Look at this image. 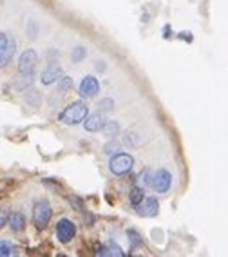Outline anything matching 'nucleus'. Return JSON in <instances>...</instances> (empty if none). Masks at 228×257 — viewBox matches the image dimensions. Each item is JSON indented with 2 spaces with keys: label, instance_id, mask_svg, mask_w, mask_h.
Masks as SVG:
<instances>
[{
  "label": "nucleus",
  "instance_id": "nucleus-23",
  "mask_svg": "<svg viewBox=\"0 0 228 257\" xmlns=\"http://www.w3.org/2000/svg\"><path fill=\"white\" fill-rule=\"evenodd\" d=\"M127 235H129V241H131V243H133V248H136L138 244L142 243V241H140V235H138V232H136V230H129V232H127Z\"/></svg>",
  "mask_w": 228,
  "mask_h": 257
},
{
  "label": "nucleus",
  "instance_id": "nucleus-19",
  "mask_svg": "<svg viewBox=\"0 0 228 257\" xmlns=\"http://www.w3.org/2000/svg\"><path fill=\"white\" fill-rule=\"evenodd\" d=\"M124 142H125V145H129V147H138V145L142 143V140H140V136H138V134L131 133V134H127V136H125Z\"/></svg>",
  "mask_w": 228,
  "mask_h": 257
},
{
  "label": "nucleus",
  "instance_id": "nucleus-27",
  "mask_svg": "<svg viewBox=\"0 0 228 257\" xmlns=\"http://www.w3.org/2000/svg\"><path fill=\"white\" fill-rule=\"evenodd\" d=\"M96 69H98V71H103L105 69V62H96Z\"/></svg>",
  "mask_w": 228,
  "mask_h": 257
},
{
  "label": "nucleus",
  "instance_id": "nucleus-21",
  "mask_svg": "<svg viewBox=\"0 0 228 257\" xmlns=\"http://www.w3.org/2000/svg\"><path fill=\"white\" fill-rule=\"evenodd\" d=\"M140 183L143 185V187H151L152 185V170H143L142 174H140Z\"/></svg>",
  "mask_w": 228,
  "mask_h": 257
},
{
  "label": "nucleus",
  "instance_id": "nucleus-9",
  "mask_svg": "<svg viewBox=\"0 0 228 257\" xmlns=\"http://www.w3.org/2000/svg\"><path fill=\"white\" fill-rule=\"evenodd\" d=\"M78 92L82 98H92L100 92V82L94 76H83V80L80 82Z\"/></svg>",
  "mask_w": 228,
  "mask_h": 257
},
{
  "label": "nucleus",
  "instance_id": "nucleus-13",
  "mask_svg": "<svg viewBox=\"0 0 228 257\" xmlns=\"http://www.w3.org/2000/svg\"><path fill=\"white\" fill-rule=\"evenodd\" d=\"M145 199V187H133L131 188V192H129V201H131V205L133 207H138L140 203Z\"/></svg>",
  "mask_w": 228,
  "mask_h": 257
},
{
  "label": "nucleus",
  "instance_id": "nucleus-6",
  "mask_svg": "<svg viewBox=\"0 0 228 257\" xmlns=\"http://www.w3.org/2000/svg\"><path fill=\"white\" fill-rule=\"evenodd\" d=\"M74 237H76V225L67 217H62L56 223V239H58V243L69 244Z\"/></svg>",
  "mask_w": 228,
  "mask_h": 257
},
{
  "label": "nucleus",
  "instance_id": "nucleus-18",
  "mask_svg": "<svg viewBox=\"0 0 228 257\" xmlns=\"http://www.w3.org/2000/svg\"><path fill=\"white\" fill-rule=\"evenodd\" d=\"M85 56H87V49L82 46L74 47V49L71 51V60H73L74 64H80L82 60H85Z\"/></svg>",
  "mask_w": 228,
  "mask_h": 257
},
{
  "label": "nucleus",
  "instance_id": "nucleus-8",
  "mask_svg": "<svg viewBox=\"0 0 228 257\" xmlns=\"http://www.w3.org/2000/svg\"><path fill=\"white\" fill-rule=\"evenodd\" d=\"M62 76H64V69H62V65H58L56 62H51L46 69L42 71L40 82L44 83V85H53V83L58 82Z\"/></svg>",
  "mask_w": 228,
  "mask_h": 257
},
{
  "label": "nucleus",
  "instance_id": "nucleus-20",
  "mask_svg": "<svg viewBox=\"0 0 228 257\" xmlns=\"http://www.w3.org/2000/svg\"><path fill=\"white\" fill-rule=\"evenodd\" d=\"M98 109H100V112H109V110L114 109V100L112 98H103V100L100 101Z\"/></svg>",
  "mask_w": 228,
  "mask_h": 257
},
{
  "label": "nucleus",
  "instance_id": "nucleus-11",
  "mask_svg": "<svg viewBox=\"0 0 228 257\" xmlns=\"http://www.w3.org/2000/svg\"><path fill=\"white\" fill-rule=\"evenodd\" d=\"M105 125V118L101 112H96V114L87 116L85 121H83V128L87 133H100Z\"/></svg>",
  "mask_w": 228,
  "mask_h": 257
},
{
  "label": "nucleus",
  "instance_id": "nucleus-10",
  "mask_svg": "<svg viewBox=\"0 0 228 257\" xmlns=\"http://www.w3.org/2000/svg\"><path fill=\"white\" fill-rule=\"evenodd\" d=\"M136 208V214L142 217H154L156 214H158V210H160V201L156 198H145L143 199Z\"/></svg>",
  "mask_w": 228,
  "mask_h": 257
},
{
  "label": "nucleus",
  "instance_id": "nucleus-15",
  "mask_svg": "<svg viewBox=\"0 0 228 257\" xmlns=\"http://www.w3.org/2000/svg\"><path fill=\"white\" fill-rule=\"evenodd\" d=\"M101 131H103V134L107 138H112V136H116L120 133V123L116 119H105V125Z\"/></svg>",
  "mask_w": 228,
  "mask_h": 257
},
{
  "label": "nucleus",
  "instance_id": "nucleus-7",
  "mask_svg": "<svg viewBox=\"0 0 228 257\" xmlns=\"http://www.w3.org/2000/svg\"><path fill=\"white\" fill-rule=\"evenodd\" d=\"M172 187V174L167 169H158L156 172H152V185L151 188L158 194L169 192Z\"/></svg>",
  "mask_w": 228,
  "mask_h": 257
},
{
  "label": "nucleus",
  "instance_id": "nucleus-2",
  "mask_svg": "<svg viewBox=\"0 0 228 257\" xmlns=\"http://www.w3.org/2000/svg\"><path fill=\"white\" fill-rule=\"evenodd\" d=\"M89 116V107L85 101L76 100L73 103H69L62 112H60V121H64L65 125H78L83 123L85 118Z\"/></svg>",
  "mask_w": 228,
  "mask_h": 257
},
{
  "label": "nucleus",
  "instance_id": "nucleus-22",
  "mask_svg": "<svg viewBox=\"0 0 228 257\" xmlns=\"http://www.w3.org/2000/svg\"><path fill=\"white\" fill-rule=\"evenodd\" d=\"M107 250H109V255H125L124 250H122L116 243H112V241L107 243Z\"/></svg>",
  "mask_w": 228,
  "mask_h": 257
},
{
  "label": "nucleus",
  "instance_id": "nucleus-26",
  "mask_svg": "<svg viewBox=\"0 0 228 257\" xmlns=\"http://www.w3.org/2000/svg\"><path fill=\"white\" fill-rule=\"evenodd\" d=\"M69 201L73 203L74 207H76V210H82V199H78V198H74V196H71V198H69Z\"/></svg>",
  "mask_w": 228,
  "mask_h": 257
},
{
  "label": "nucleus",
  "instance_id": "nucleus-5",
  "mask_svg": "<svg viewBox=\"0 0 228 257\" xmlns=\"http://www.w3.org/2000/svg\"><path fill=\"white\" fill-rule=\"evenodd\" d=\"M51 217H53V208H51L49 201L46 199H40V201L35 203L33 207V223L38 230H44L49 225Z\"/></svg>",
  "mask_w": 228,
  "mask_h": 257
},
{
  "label": "nucleus",
  "instance_id": "nucleus-17",
  "mask_svg": "<svg viewBox=\"0 0 228 257\" xmlns=\"http://www.w3.org/2000/svg\"><path fill=\"white\" fill-rule=\"evenodd\" d=\"M71 87H73V78H69V76H65V74L56 82V89H58L60 94H65Z\"/></svg>",
  "mask_w": 228,
  "mask_h": 257
},
{
  "label": "nucleus",
  "instance_id": "nucleus-12",
  "mask_svg": "<svg viewBox=\"0 0 228 257\" xmlns=\"http://www.w3.org/2000/svg\"><path fill=\"white\" fill-rule=\"evenodd\" d=\"M8 225H10V228L13 230L15 234H20L26 228V217H24L22 212H13V214H10Z\"/></svg>",
  "mask_w": 228,
  "mask_h": 257
},
{
  "label": "nucleus",
  "instance_id": "nucleus-14",
  "mask_svg": "<svg viewBox=\"0 0 228 257\" xmlns=\"http://www.w3.org/2000/svg\"><path fill=\"white\" fill-rule=\"evenodd\" d=\"M19 253L17 244H13L11 241H0V257H11Z\"/></svg>",
  "mask_w": 228,
  "mask_h": 257
},
{
  "label": "nucleus",
  "instance_id": "nucleus-25",
  "mask_svg": "<svg viewBox=\"0 0 228 257\" xmlns=\"http://www.w3.org/2000/svg\"><path fill=\"white\" fill-rule=\"evenodd\" d=\"M114 151H118V143H114V142H110V143H107L105 145V154H112Z\"/></svg>",
  "mask_w": 228,
  "mask_h": 257
},
{
  "label": "nucleus",
  "instance_id": "nucleus-1",
  "mask_svg": "<svg viewBox=\"0 0 228 257\" xmlns=\"http://www.w3.org/2000/svg\"><path fill=\"white\" fill-rule=\"evenodd\" d=\"M37 65H38V55L35 49H26L19 58V76L15 80V89L17 91H26L31 87L37 76Z\"/></svg>",
  "mask_w": 228,
  "mask_h": 257
},
{
  "label": "nucleus",
  "instance_id": "nucleus-3",
  "mask_svg": "<svg viewBox=\"0 0 228 257\" xmlns=\"http://www.w3.org/2000/svg\"><path fill=\"white\" fill-rule=\"evenodd\" d=\"M109 169L114 176H125L134 169V158L129 152H116L109 160Z\"/></svg>",
  "mask_w": 228,
  "mask_h": 257
},
{
  "label": "nucleus",
  "instance_id": "nucleus-16",
  "mask_svg": "<svg viewBox=\"0 0 228 257\" xmlns=\"http://www.w3.org/2000/svg\"><path fill=\"white\" fill-rule=\"evenodd\" d=\"M24 100H26V103H28L29 107H33V109L40 107V103H42V96L38 91H28V94L24 96Z\"/></svg>",
  "mask_w": 228,
  "mask_h": 257
},
{
  "label": "nucleus",
  "instance_id": "nucleus-4",
  "mask_svg": "<svg viewBox=\"0 0 228 257\" xmlns=\"http://www.w3.org/2000/svg\"><path fill=\"white\" fill-rule=\"evenodd\" d=\"M17 51V42L10 33L0 31V69H6L11 64V60Z\"/></svg>",
  "mask_w": 228,
  "mask_h": 257
},
{
  "label": "nucleus",
  "instance_id": "nucleus-24",
  "mask_svg": "<svg viewBox=\"0 0 228 257\" xmlns=\"http://www.w3.org/2000/svg\"><path fill=\"white\" fill-rule=\"evenodd\" d=\"M8 219H10V214H8L6 210H0V230H2L6 226Z\"/></svg>",
  "mask_w": 228,
  "mask_h": 257
}]
</instances>
